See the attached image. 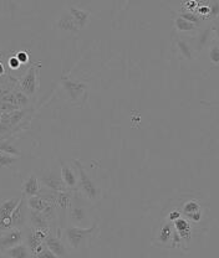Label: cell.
Segmentation results:
<instances>
[{
  "label": "cell",
  "mask_w": 219,
  "mask_h": 258,
  "mask_svg": "<svg viewBox=\"0 0 219 258\" xmlns=\"http://www.w3.org/2000/svg\"><path fill=\"white\" fill-rule=\"evenodd\" d=\"M74 163L75 165H76L77 174H78L77 187L81 190V192L86 196V199H89V200H96V199L100 196V194H101V191H100L99 187H97L96 184L93 181V179H91L90 175L86 173L82 164H81L78 160H75Z\"/></svg>",
  "instance_id": "cell-1"
},
{
  "label": "cell",
  "mask_w": 219,
  "mask_h": 258,
  "mask_svg": "<svg viewBox=\"0 0 219 258\" xmlns=\"http://www.w3.org/2000/svg\"><path fill=\"white\" fill-rule=\"evenodd\" d=\"M96 226H91V227H78V226H67L64 230V238L66 240L67 244L72 247L74 249H78L81 244L83 243L90 236L93 235Z\"/></svg>",
  "instance_id": "cell-2"
},
{
  "label": "cell",
  "mask_w": 219,
  "mask_h": 258,
  "mask_svg": "<svg viewBox=\"0 0 219 258\" xmlns=\"http://www.w3.org/2000/svg\"><path fill=\"white\" fill-rule=\"evenodd\" d=\"M20 198H9L5 199L0 203V235L4 233L5 231L10 230L13 227V220L12 215L14 212V210L18 206L19 201H20Z\"/></svg>",
  "instance_id": "cell-3"
},
{
  "label": "cell",
  "mask_w": 219,
  "mask_h": 258,
  "mask_svg": "<svg viewBox=\"0 0 219 258\" xmlns=\"http://www.w3.org/2000/svg\"><path fill=\"white\" fill-rule=\"evenodd\" d=\"M40 66H41V62L32 63L19 79V87L29 97L34 96L37 91V67Z\"/></svg>",
  "instance_id": "cell-4"
},
{
  "label": "cell",
  "mask_w": 219,
  "mask_h": 258,
  "mask_svg": "<svg viewBox=\"0 0 219 258\" xmlns=\"http://www.w3.org/2000/svg\"><path fill=\"white\" fill-rule=\"evenodd\" d=\"M61 85H63L64 91L66 92L70 101L72 102L80 101L82 98L83 93L87 90V85L83 81L72 79L70 76H64Z\"/></svg>",
  "instance_id": "cell-5"
},
{
  "label": "cell",
  "mask_w": 219,
  "mask_h": 258,
  "mask_svg": "<svg viewBox=\"0 0 219 258\" xmlns=\"http://www.w3.org/2000/svg\"><path fill=\"white\" fill-rule=\"evenodd\" d=\"M25 241V231L23 228H10L0 235V251L5 252L12 247Z\"/></svg>",
  "instance_id": "cell-6"
},
{
  "label": "cell",
  "mask_w": 219,
  "mask_h": 258,
  "mask_svg": "<svg viewBox=\"0 0 219 258\" xmlns=\"http://www.w3.org/2000/svg\"><path fill=\"white\" fill-rule=\"evenodd\" d=\"M40 181L42 182V186L54 190V191H67V190H70L64 184L63 179H61V174L54 173V171L42 173L40 175Z\"/></svg>",
  "instance_id": "cell-7"
},
{
  "label": "cell",
  "mask_w": 219,
  "mask_h": 258,
  "mask_svg": "<svg viewBox=\"0 0 219 258\" xmlns=\"http://www.w3.org/2000/svg\"><path fill=\"white\" fill-rule=\"evenodd\" d=\"M29 225L32 228H36V230H41L44 232L50 233L54 232L53 231V224H51L50 220L45 216L42 212L34 211V210L29 209Z\"/></svg>",
  "instance_id": "cell-8"
},
{
  "label": "cell",
  "mask_w": 219,
  "mask_h": 258,
  "mask_svg": "<svg viewBox=\"0 0 219 258\" xmlns=\"http://www.w3.org/2000/svg\"><path fill=\"white\" fill-rule=\"evenodd\" d=\"M48 233L44 232L41 230H36V228H32L30 227V231L25 232V241L24 243L28 246V248L30 249L31 252V256L35 253L37 248L40 246L45 243V238H47Z\"/></svg>",
  "instance_id": "cell-9"
},
{
  "label": "cell",
  "mask_w": 219,
  "mask_h": 258,
  "mask_svg": "<svg viewBox=\"0 0 219 258\" xmlns=\"http://www.w3.org/2000/svg\"><path fill=\"white\" fill-rule=\"evenodd\" d=\"M70 220H71L72 225L78 226V227H82V225L86 222L87 219V210L83 205H78L77 201L72 199L71 206H70Z\"/></svg>",
  "instance_id": "cell-10"
},
{
  "label": "cell",
  "mask_w": 219,
  "mask_h": 258,
  "mask_svg": "<svg viewBox=\"0 0 219 258\" xmlns=\"http://www.w3.org/2000/svg\"><path fill=\"white\" fill-rule=\"evenodd\" d=\"M45 244L48 246V248L50 249L53 253H55L59 258L60 257H67V248L64 244V242L60 240L56 233L50 232L48 233L47 238H45Z\"/></svg>",
  "instance_id": "cell-11"
},
{
  "label": "cell",
  "mask_w": 219,
  "mask_h": 258,
  "mask_svg": "<svg viewBox=\"0 0 219 258\" xmlns=\"http://www.w3.org/2000/svg\"><path fill=\"white\" fill-rule=\"evenodd\" d=\"M212 28H210V24H207L205 26H202L198 30V34H197L196 40H194L193 48L196 52H201L204 47L209 46V42L213 41V40H209L212 37Z\"/></svg>",
  "instance_id": "cell-12"
},
{
  "label": "cell",
  "mask_w": 219,
  "mask_h": 258,
  "mask_svg": "<svg viewBox=\"0 0 219 258\" xmlns=\"http://www.w3.org/2000/svg\"><path fill=\"white\" fill-rule=\"evenodd\" d=\"M173 226H174V230L177 231L178 235H180V237L182 238L183 246H185V248H186V247L189 244V242H191V240H192L191 224L188 222V220L183 219V217L181 216L180 219L176 220V221L173 222Z\"/></svg>",
  "instance_id": "cell-13"
},
{
  "label": "cell",
  "mask_w": 219,
  "mask_h": 258,
  "mask_svg": "<svg viewBox=\"0 0 219 258\" xmlns=\"http://www.w3.org/2000/svg\"><path fill=\"white\" fill-rule=\"evenodd\" d=\"M60 174H61V179H63L64 184L66 185L67 189L70 190H75L77 187V176L75 174V171L72 170L71 166L69 164L64 163L63 160H60Z\"/></svg>",
  "instance_id": "cell-14"
},
{
  "label": "cell",
  "mask_w": 219,
  "mask_h": 258,
  "mask_svg": "<svg viewBox=\"0 0 219 258\" xmlns=\"http://www.w3.org/2000/svg\"><path fill=\"white\" fill-rule=\"evenodd\" d=\"M173 232H174V226H173V222L169 221V220H166V221L162 222L158 236H157V241L159 242L161 246H168V244L171 246Z\"/></svg>",
  "instance_id": "cell-15"
},
{
  "label": "cell",
  "mask_w": 219,
  "mask_h": 258,
  "mask_svg": "<svg viewBox=\"0 0 219 258\" xmlns=\"http://www.w3.org/2000/svg\"><path fill=\"white\" fill-rule=\"evenodd\" d=\"M40 189H41V185H40L39 179L36 175L31 174L29 175L28 179L24 181L23 186H21V191L25 198H30V196H36L39 194Z\"/></svg>",
  "instance_id": "cell-16"
},
{
  "label": "cell",
  "mask_w": 219,
  "mask_h": 258,
  "mask_svg": "<svg viewBox=\"0 0 219 258\" xmlns=\"http://www.w3.org/2000/svg\"><path fill=\"white\" fill-rule=\"evenodd\" d=\"M56 28H59L60 30L64 31H77L78 26L75 23V20L72 19V16L70 15V13L67 10H65L60 14L58 19L55 21Z\"/></svg>",
  "instance_id": "cell-17"
},
{
  "label": "cell",
  "mask_w": 219,
  "mask_h": 258,
  "mask_svg": "<svg viewBox=\"0 0 219 258\" xmlns=\"http://www.w3.org/2000/svg\"><path fill=\"white\" fill-rule=\"evenodd\" d=\"M67 12L70 13V15L72 16V19L75 20L78 29L83 28L86 24L89 23V19H90V13L85 9H81V8L76 7V5H70Z\"/></svg>",
  "instance_id": "cell-18"
},
{
  "label": "cell",
  "mask_w": 219,
  "mask_h": 258,
  "mask_svg": "<svg viewBox=\"0 0 219 258\" xmlns=\"http://www.w3.org/2000/svg\"><path fill=\"white\" fill-rule=\"evenodd\" d=\"M174 42H176V46H177L178 51H180L181 56L186 60H193L194 58V48L191 45V42H188L185 37L182 36H176L174 37Z\"/></svg>",
  "instance_id": "cell-19"
},
{
  "label": "cell",
  "mask_w": 219,
  "mask_h": 258,
  "mask_svg": "<svg viewBox=\"0 0 219 258\" xmlns=\"http://www.w3.org/2000/svg\"><path fill=\"white\" fill-rule=\"evenodd\" d=\"M173 24H174L176 30L180 32H194V31H198L199 29H201L199 26H197L196 24L181 18L180 15H177L174 19H173Z\"/></svg>",
  "instance_id": "cell-20"
},
{
  "label": "cell",
  "mask_w": 219,
  "mask_h": 258,
  "mask_svg": "<svg viewBox=\"0 0 219 258\" xmlns=\"http://www.w3.org/2000/svg\"><path fill=\"white\" fill-rule=\"evenodd\" d=\"M4 253L7 254V256H9L10 258H32L30 249L28 248V246H26L24 242L23 243L18 244V246L12 247V248H9L8 251H5Z\"/></svg>",
  "instance_id": "cell-21"
},
{
  "label": "cell",
  "mask_w": 219,
  "mask_h": 258,
  "mask_svg": "<svg viewBox=\"0 0 219 258\" xmlns=\"http://www.w3.org/2000/svg\"><path fill=\"white\" fill-rule=\"evenodd\" d=\"M178 15H180L181 18L186 19V20L191 21V23L196 24V25L199 26V28H202V26H203V20H205L203 16L198 15L197 13H194V12H189V10L183 9L182 7H181V9L178 10Z\"/></svg>",
  "instance_id": "cell-22"
},
{
  "label": "cell",
  "mask_w": 219,
  "mask_h": 258,
  "mask_svg": "<svg viewBox=\"0 0 219 258\" xmlns=\"http://www.w3.org/2000/svg\"><path fill=\"white\" fill-rule=\"evenodd\" d=\"M208 57L213 64H219V42L215 39L208 46Z\"/></svg>",
  "instance_id": "cell-23"
},
{
  "label": "cell",
  "mask_w": 219,
  "mask_h": 258,
  "mask_svg": "<svg viewBox=\"0 0 219 258\" xmlns=\"http://www.w3.org/2000/svg\"><path fill=\"white\" fill-rule=\"evenodd\" d=\"M202 208H201V204L198 203V201L196 200H188L186 201L185 204H183L182 206V212L183 215H189V214H193V212H197V211H201Z\"/></svg>",
  "instance_id": "cell-24"
},
{
  "label": "cell",
  "mask_w": 219,
  "mask_h": 258,
  "mask_svg": "<svg viewBox=\"0 0 219 258\" xmlns=\"http://www.w3.org/2000/svg\"><path fill=\"white\" fill-rule=\"evenodd\" d=\"M32 258H59V257L56 256L55 253H53V252L48 248L47 244L44 243L42 246H40L39 248L35 251V253L32 254Z\"/></svg>",
  "instance_id": "cell-25"
},
{
  "label": "cell",
  "mask_w": 219,
  "mask_h": 258,
  "mask_svg": "<svg viewBox=\"0 0 219 258\" xmlns=\"http://www.w3.org/2000/svg\"><path fill=\"white\" fill-rule=\"evenodd\" d=\"M14 96L16 99V104H18L19 107H21V108L29 103V98H30V97L25 95L20 88H16V90H14Z\"/></svg>",
  "instance_id": "cell-26"
},
{
  "label": "cell",
  "mask_w": 219,
  "mask_h": 258,
  "mask_svg": "<svg viewBox=\"0 0 219 258\" xmlns=\"http://www.w3.org/2000/svg\"><path fill=\"white\" fill-rule=\"evenodd\" d=\"M0 152L14 155V157H19V155H20V153H19V150H16V148H14L12 144L4 141H0Z\"/></svg>",
  "instance_id": "cell-27"
},
{
  "label": "cell",
  "mask_w": 219,
  "mask_h": 258,
  "mask_svg": "<svg viewBox=\"0 0 219 258\" xmlns=\"http://www.w3.org/2000/svg\"><path fill=\"white\" fill-rule=\"evenodd\" d=\"M209 4V15H208V19L210 20H215L219 16V2L217 0H213V2H208Z\"/></svg>",
  "instance_id": "cell-28"
},
{
  "label": "cell",
  "mask_w": 219,
  "mask_h": 258,
  "mask_svg": "<svg viewBox=\"0 0 219 258\" xmlns=\"http://www.w3.org/2000/svg\"><path fill=\"white\" fill-rule=\"evenodd\" d=\"M16 158L14 155L7 154V153L0 152V166H9L12 164H14L16 161Z\"/></svg>",
  "instance_id": "cell-29"
},
{
  "label": "cell",
  "mask_w": 219,
  "mask_h": 258,
  "mask_svg": "<svg viewBox=\"0 0 219 258\" xmlns=\"http://www.w3.org/2000/svg\"><path fill=\"white\" fill-rule=\"evenodd\" d=\"M202 216H203V214H202V210L201 211L193 212V214L186 215V217L189 219V221H192V222H199L202 220Z\"/></svg>",
  "instance_id": "cell-30"
},
{
  "label": "cell",
  "mask_w": 219,
  "mask_h": 258,
  "mask_svg": "<svg viewBox=\"0 0 219 258\" xmlns=\"http://www.w3.org/2000/svg\"><path fill=\"white\" fill-rule=\"evenodd\" d=\"M210 28H212V31L213 34L215 35V37H217V41L219 42V19H215V20H212V23H210Z\"/></svg>",
  "instance_id": "cell-31"
},
{
  "label": "cell",
  "mask_w": 219,
  "mask_h": 258,
  "mask_svg": "<svg viewBox=\"0 0 219 258\" xmlns=\"http://www.w3.org/2000/svg\"><path fill=\"white\" fill-rule=\"evenodd\" d=\"M8 63H9L10 69H14V70L19 69V67H20V64H21V62L18 60V57H16V56H12V57L8 60Z\"/></svg>",
  "instance_id": "cell-32"
},
{
  "label": "cell",
  "mask_w": 219,
  "mask_h": 258,
  "mask_svg": "<svg viewBox=\"0 0 219 258\" xmlns=\"http://www.w3.org/2000/svg\"><path fill=\"white\" fill-rule=\"evenodd\" d=\"M181 217V212L178 211V210H173V211H171L168 214V220L171 222H174L176 220H178Z\"/></svg>",
  "instance_id": "cell-33"
},
{
  "label": "cell",
  "mask_w": 219,
  "mask_h": 258,
  "mask_svg": "<svg viewBox=\"0 0 219 258\" xmlns=\"http://www.w3.org/2000/svg\"><path fill=\"white\" fill-rule=\"evenodd\" d=\"M16 57H18V60L20 61V62H28L29 60V55L28 52H25V51H20V52H18Z\"/></svg>",
  "instance_id": "cell-34"
},
{
  "label": "cell",
  "mask_w": 219,
  "mask_h": 258,
  "mask_svg": "<svg viewBox=\"0 0 219 258\" xmlns=\"http://www.w3.org/2000/svg\"><path fill=\"white\" fill-rule=\"evenodd\" d=\"M5 74V69H4V64H3L2 61H0V76Z\"/></svg>",
  "instance_id": "cell-35"
},
{
  "label": "cell",
  "mask_w": 219,
  "mask_h": 258,
  "mask_svg": "<svg viewBox=\"0 0 219 258\" xmlns=\"http://www.w3.org/2000/svg\"><path fill=\"white\" fill-rule=\"evenodd\" d=\"M0 123H2V112H0Z\"/></svg>",
  "instance_id": "cell-36"
}]
</instances>
